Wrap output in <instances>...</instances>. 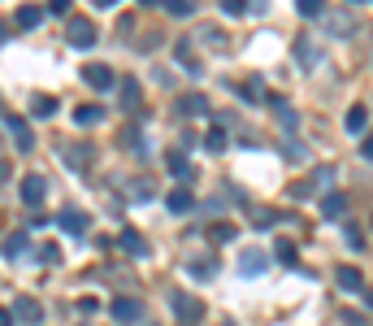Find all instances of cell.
<instances>
[{
	"label": "cell",
	"mask_w": 373,
	"mask_h": 326,
	"mask_svg": "<svg viewBox=\"0 0 373 326\" xmlns=\"http://www.w3.org/2000/svg\"><path fill=\"white\" fill-rule=\"evenodd\" d=\"M170 304H174V318L183 322V326H196L204 318V304L196 296H187V291H170Z\"/></svg>",
	"instance_id": "cell-1"
},
{
	"label": "cell",
	"mask_w": 373,
	"mask_h": 326,
	"mask_svg": "<svg viewBox=\"0 0 373 326\" xmlns=\"http://www.w3.org/2000/svg\"><path fill=\"white\" fill-rule=\"evenodd\" d=\"M109 314H113V322L131 326V322H139V318H143V304H139L135 296H113V304H109Z\"/></svg>",
	"instance_id": "cell-2"
},
{
	"label": "cell",
	"mask_w": 373,
	"mask_h": 326,
	"mask_svg": "<svg viewBox=\"0 0 373 326\" xmlns=\"http://www.w3.org/2000/svg\"><path fill=\"white\" fill-rule=\"evenodd\" d=\"M66 40H70L74 48H91V44H95V22H91V18H70Z\"/></svg>",
	"instance_id": "cell-3"
},
{
	"label": "cell",
	"mask_w": 373,
	"mask_h": 326,
	"mask_svg": "<svg viewBox=\"0 0 373 326\" xmlns=\"http://www.w3.org/2000/svg\"><path fill=\"white\" fill-rule=\"evenodd\" d=\"M9 314H13V322H44V304L35 296H18Z\"/></svg>",
	"instance_id": "cell-4"
},
{
	"label": "cell",
	"mask_w": 373,
	"mask_h": 326,
	"mask_svg": "<svg viewBox=\"0 0 373 326\" xmlns=\"http://www.w3.org/2000/svg\"><path fill=\"white\" fill-rule=\"evenodd\" d=\"M44 196H48V183H44V174H26V178H22V205L39 209V205H44Z\"/></svg>",
	"instance_id": "cell-5"
},
{
	"label": "cell",
	"mask_w": 373,
	"mask_h": 326,
	"mask_svg": "<svg viewBox=\"0 0 373 326\" xmlns=\"http://www.w3.org/2000/svg\"><path fill=\"white\" fill-rule=\"evenodd\" d=\"M5 126H9V135H13V144H18L22 153H30V148H35V135H30L26 118H18V113H9V118H5Z\"/></svg>",
	"instance_id": "cell-6"
},
{
	"label": "cell",
	"mask_w": 373,
	"mask_h": 326,
	"mask_svg": "<svg viewBox=\"0 0 373 326\" xmlns=\"http://www.w3.org/2000/svg\"><path fill=\"white\" fill-rule=\"evenodd\" d=\"M57 226H61V231H66V235H83L87 226H91V218L83 214V209H61V218H57Z\"/></svg>",
	"instance_id": "cell-7"
},
{
	"label": "cell",
	"mask_w": 373,
	"mask_h": 326,
	"mask_svg": "<svg viewBox=\"0 0 373 326\" xmlns=\"http://www.w3.org/2000/svg\"><path fill=\"white\" fill-rule=\"evenodd\" d=\"M83 83L95 87V92H109L113 87V70H109V65H100V61H91L87 70H83Z\"/></svg>",
	"instance_id": "cell-8"
},
{
	"label": "cell",
	"mask_w": 373,
	"mask_h": 326,
	"mask_svg": "<svg viewBox=\"0 0 373 326\" xmlns=\"http://www.w3.org/2000/svg\"><path fill=\"white\" fill-rule=\"evenodd\" d=\"M343 214H347V196H343V191H326V196H321V218L338 222Z\"/></svg>",
	"instance_id": "cell-9"
},
{
	"label": "cell",
	"mask_w": 373,
	"mask_h": 326,
	"mask_svg": "<svg viewBox=\"0 0 373 326\" xmlns=\"http://www.w3.org/2000/svg\"><path fill=\"white\" fill-rule=\"evenodd\" d=\"M178 113L183 118H200V113H208V101L200 92H187V96H178Z\"/></svg>",
	"instance_id": "cell-10"
},
{
	"label": "cell",
	"mask_w": 373,
	"mask_h": 326,
	"mask_svg": "<svg viewBox=\"0 0 373 326\" xmlns=\"http://www.w3.org/2000/svg\"><path fill=\"white\" fill-rule=\"evenodd\" d=\"M265 266H269V261H265V252H261V248H248V252L239 257V270L248 274V279H256V274H265Z\"/></svg>",
	"instance_id": "cell-11"
},
{
	"label": "cell",
	"mask_w": 373,
	"mask_h": 326,
	"mask_svg": "<svg viewBox=\"0 0 373 326\" xmlns=\"http://www.w3.org/2000/svg\"><path fill=\"white\" fill-rule=\"evenodd\" d=\"M165 205H170V214H191V209H196V196H191L187 187H174L165 196Z\"/></svg>",
	"instance_id": "cell-12"
},
{
	"label": "cell",
	"mask_w": 373,
	"mask_h": 326,
	"mask_svg": "<svg viewBox=\"0 0 373 326\" xmlns=\"http://www.w3.org/2000/svg\"><path fill=\"white\" fill-rule=\"evenodd\" d=\"M334 279H338V287H343V291H356V296H365V279H361V270L343 266V270L334 274ZM365 300H369V296H365Z\"/></svg>",
	"instance_id": "cell-13"
},
{
	"label": "cell",
	"mask_w": 373,
	"mask_h": 326,
	"mask_svg": "<svg viewBox=\"0 0 373 326\" xmlns=\"http://www.w3.org/2000/svg\"><path fill=\"white\" fill-rule=\"evenodd\" d=\"M13 22H18L22 31H35V26L44 22V9H39V5H22L18 13H13Z\"/></svg>",
	"instance_id": "cell-14"
},
{
	"label": "cell",
	"mask_w": 373,
	"mask_h": 326,
	"mask_svg": "<svg viewBox=\"0 0 373 326\" xmlns=\"http://www.w3.org/2000/svg\"><path fill=\"white\" fill-rule=\"evenodd\" d=\"M118 243H122V248L131 252V257H148V239H143L139 231H122V235H118Z\"/></svg>",
	"instance_id": "cell-15"
},
{
	"label": "cell",
	"mask_w": 373,
	"mask_h": 326,
	"mask_svg": "<svg viewBox=\"0 0 373 326\" xmlns=\"http://www.w3.org/2000/svg\"><path fill=\"white\" fill-rule=\"evenodd\" d=\"M213 270H217L213 257H200V261H191V266H187V274H191L196 283H208V279H213Z\"/></svg>",
	"instance_id": "cell-16"
},
{
	"label": "cell",
	"mask_w": 373,
	"mask_h": 326,
	"mask_svg": "<svg viewBox=\"0 0 373 326\" xmlns=\"http://www.w3.org/2000/svg\"><path fill=\"white\" fill-rule=\"evenodd\" d=\"M165 166H170V174H174V178H191V166H187V153H183V148H170Z\"/></svg>",
	"instance_id": "cell-17"
},
{
	"label": "cell",
	"mask_w": 373,
	"mask_h": 326,
	"mask_svg": "<svg viewBox=\"0 0 373 326\" xmlns=\"http://www.w3.org/2000/svg\"><path fill=\"white\" fill-rule=\"evenodd\" d=\"M100 118H104L100 105H78V109H74V126H95Z\"/></svg>",
	"instance_id": "cell-18"
},
{
	"label": "cell",
	"mask_w": 373,
	"mask_h": 326,
	"mask_svg": "<svg viewBox=\"0 0 373 326\" xmlns=\"http://www.w3.org/2000/svg\"><path fill=\"white\" fill-rule=\"evenodd\" d=\"M365 126H369V109L365 105H352L347 109V130H352V135H365Z\"/></svg>",
	"instance_id": "cell-19"
},
{
	"label": "cell",
	"mask_w": 373,
	"mask_h": 326,
	"mask_svg": "<svg viewBox=\"0 0 373 326\" xmlns=\"http://www.w3.org/2000/svg\"><path fill=\"white\" fill-rule=\"evenodd\" d=\"M330 22V35H352V13H321Z\"/></svg>",
	"instance_id": "cell-20"
},
{
	"label": "cell",
	"mask_w": 373,
	"mask_h": 326,
	"mask_svg": "<svg viewBox=\"0 0 373 326\" xmlns=\"http://www.w3.org/2000/svg\"><path fill=\"white\" fill-rule=\"evenodd\" d=\"M122 109H139V78H122Z\"/></svg>",
	"instance_id": "cell-21"
},
{
	"label": "cell",
	"mask_w": 373,
	"mask_h": 326,
	"mask_svg": "<svg viewBox=\"0 0 373 326\" xmlns=\"http://www.w3.org/2000/svg\"><path fill=\"white\" fill-rule=\"evenodd\" d=\"M269 105L278 109V122H282L286 130H295V126H300V118H295V109H286V105H282V96H269Z\"/></svg>",
	"instance_id": "cell-22"
},
{
	"label": "cell",
	"mask_w": 373,
	"mask_h": 326,
	"mask_svg": "<svg viewBox=\"0 0 373 326\" xmlns=\"http://www.w3.org/2000/svg\"><path fill=\"white\" fill-rule=\"evenodd\" d=\"M239 231H235V222H213V226H208V239H213V243H230Z\"/></svg>",
	"instance_id": "cell-23"
},
{
	"label": "cell",
	"mask_w": 373,
	"mask_h": 326,
	"mask_svg": "<svg viewBox=\"0 0 373 326\" xmlns=\"http://www.w3.org/2000/svg\"><path fill=\"white\" fill-rule=\"evenodd\" d=\"M30 113H35V118H53L57 113V96H35V101H30Z\"/></svg>",
	"instance_id": "cell-24"
},
{
	"label": "cell",
	"mask_w": 373,
	"mask_h": 326,
	"mask_svg": "<svg viewBox=\"0 0 373 326\" xmlns=\"http://www.w3.org/2000/svg\"><path fill=\"white\" fill-rule=\"evenodd\" d=\"M22 252H26V235H22V231L5 235V257H22Z\"/></svg>",
	"instance_id": "cell-25"
},
{
	"label": "cell",
	"mask_w": 373,
	"mask_h": 326,
	"mask_svg": "<svg viewBox=\"0 0 373 326\" xmlns=\"http://www.w3.org/2000/svg\"><path fill=\"white\" fill-rule=\"evenodd\" d=\"M295 9L304 18H321V13H326V0H295Z\"/></svg>",
	"instance_id": "cell-26"
},
{
	"label": "cell",
	"mask_w": 373,
	"mask_h": 326,
	"mask_svg": "<svg viewBox=\"0 0 373 326\" xmlns=\"http://www.w3.org/2000/svg\"><path fill=\"white\" fill-rule=\"evenodd\" d=\"M131 196H139V200H152V196H156V183H152V178H135V183H131Z\"/></svg>",
	"instance_id": "cell-27"
},
{
	"label": "cell",
	"mask_w": 373,
	"mask_h": 326,
	"mask_svg": "<svg viewBox=\"0 0 373 326\" xmlns=\"http://www.w3.org/2000/svg\"><path fill=\"white\" fill-rule=\"evenodd\" d=\"M165 9L174 13V18H191V13H196V5H191V0H165Z\"/></svg>",
	"instance_id": "cell-28"
},
{
	"label": "cell",
	"mask_w": 373,
	"mask_h": 326,
	"mask_svg": "<svg viewBox=\"0 0 373 326\" xmlns=\"http://www.w3.org/2000/svg\"><path fill=\"white\" fill-rule=\"evenodd\" d=\"M347 248L365 252V231H361V226H347Z\"/></svg>",
	"instance_id": "cell-29"
},
{
	"label": "cell",
	"mask_w": 373,
	"mask_h": 326,
	"mask_svg": "<svg viewBox=\"0 0 373 326\" xmlns=\"http://www.w3.org/2000/svg\"><path fill=\"white\" fill-rule=\"evenodd\" d=\"M243 101H265L261 96V78H248V83H243Z\"/></svg>",
	"instance_id": "cell-30"
},
{
	"label": "cell",
	"mask_w": 373,
	"mask_h": 326,
	"mask_svg": "<svg viewBox=\"0 0 373 326\" xmlns=\"http://www.w3.org/2000/svg\"><path fill=\"white\" fill-rule=\"evenodd\" d=\"M252 222L256 226H273V222H278V214H273V209H252Z\"/></svg>",
	"instance_id": "cell-31"
},
{
	"label": "cell",
	"mask_w": 373,
	"mask_h": 326,
	"mask_svg": "<svg viewBox=\"0 0 373 326\" xmlns=\"http://www.w3.org/2000/svg\"><path fill=\"white\" fill-rule=\"evenodd\" d=\"M295 53H300V61H304V65H313V40H308V35H300Z\"/></svg>",
	"instance_id": "cell-32"
},
{
	"label": "cell",
	"mask_w": 373,
	"mask_h": 326,
	"mask_svg": "<svg viewBox=\"0 0 373 326\" xmlns=\"http://www.w3.org/2000/svg\"><path fill=\"white\" fill-rule=\"evenodd\" d=\"M273 252H278V261H286V266H291V261H295V243H291V239H278V248H273Z\"/></svg>",
	"instance_id": "cell-33"
},
{
	"label": "cell",
	"mask_w": 373,
	"mask_h": 326,
	"mask_svg": "<svg viewBox=\"0 0 373 326\" xmlns=\"http://www.w3.org/2000/svg\"><path fill=\"white\" fill-rule=\"evenodd\" d=\"M39 261H48V266H57V261H61V248H57V243H44V248H39Z\"/></svg>",
	"instance_id": "cell-34"
},
{
	"label": "cell",
	"mask_w": 373,
	"mask_h": 326,
	"mask_svg": "<svg viewBox=\"0 0 373 326\" xmlns=\"http://www.w3.org/2000/svg\"><path fill=\"white\" fill-rule=\"evenodd\" d=\"M204 148H208V153H221V148H226V135H221V130H213V135L204 139Z\"/></svg>",
	"instance_id": "cell-35"
},
{
	"label": "cell",
	"mask_w": 373,
	"mask_h": 326,
	"mask_svg": "<svg viewBox=\"0 0 373 326\" xmlns=\"http://www.w3.org/2000/svg\"><path fill=\"white\" fill-rule=\"evenodd\" d=\"M78 314H95V309H100V300H95V296H78Z\"/></svg>",
	"instance_id": "cell-36"
},
{
	"label": "cell",
	"mask_w": 373,
	"mask_h": 326,
	"mask_svg": "<svg viewBox=\"0 0 373 326\" xmlns=\"http://www.w3.org/2000/svg\"><path fill=\"white\" fill-rule=\"evenodd\" d=\"M221 9H226V13H230V18H235V13H243L248 5H243V0H221Z\"/></svg>",
	"instance_id": "cell-37"
},
{
	"label": "cell",
	"mask_w": 373,
	"mask_h": 326,
	"mask_svg": "<svg viewBox=\"0 0 373 326\" xmlns=\"http://www.w3.org/2000/svg\"><path fill=\"white\" fill-rule=\"evenodd\" d=\"M48 13H70V0H48Z\"/></svg>",
	"instance_id": "cell-38"
},
{
	"label": "cell",
	"mask_w": 373,
	"mask_h": 326,
	"mask_svg": "<svg viewBox=\"0 0 373 326\" xmlns=\"http://www.w3.org/2000/svg\"><path fill=\"white\" fill-rule=\"evenodd\" d=\"M0 326H13V314H9V309H0Z\"/></svg>",
	"instance_id": "cell-39"
},
{
	"label": "cell",
	"mask_w": 373,
	"mask_h": 326,
	"mask_svg": "<svg viewBox=\"0 0 373 326\" xmlns=\"http://www.w3.org/2000/svg\"><path fill=\"white\" fill-rule=\"evenodd\" d=\"M95 5H100V9H113V5H118V0H95Z\"/></svg>",
	"instance_id": "cell-40"
},
{
	"label": "cell",
	"mask_w": 373,
	"mask_h": 326,
	"mask_svg": "<svg viewBox=\"0 0 373 326\" xmlns=\"http://www.w3.org/2000/svg\"><path fill=\"white\" fill-rule=\"evenodd\" d=\"M139 5H161V0H139Z\"/></svg>",
	"instance_id": "cell-41"
},
{
	"label": "cell",
	"mask_w": 373,
	"mask_h": 326,
	"mask_svg": "<svg viewBox=\"0 0 373 326\" xmlns=\"http://www.w3.org/2000/svg\"><path fill=\"white\" fill-rule=\"evenodd\" d=\"M352 5H365V0H352Z\"/></svg>",
	"instance_id": "cell-42"
}]
</instances>
